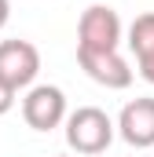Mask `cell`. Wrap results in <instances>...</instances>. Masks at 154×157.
Here are the masks:
<instances>
[{"mask_svg":"<svg viewBox=\"0 0 154 157\" xmlns=\"http://www.w3.org/2000/svg\"><path fill=\"white\" fill-rule=\"evenodd\" d=\"M117 135L128 146H136V150L154 146V99H132V102H125V110L117 117Z\"/></svg>","mask_w":154,"mask_h":157,"instance_id":"cell-6","label":"cell"},{"mask_svg":"<svg viewBox=\"0 0 154 157\" xmlns=\"http://www.w3.org/2000/svg\"><path fill=\"white\" fill-rule=\"evenodd\" d=\"M11 106H15V88H11L7 80H0V117H4Z\"/></svg>","mask_w":154,"mask_h":157,"instance_id":"cell-8","label":"cell"},{"mask_svg":"<svg viewBox=\"0 0 154 157\" xmlns=\"http://www.w3.org/2000/svg\"><path fill=\"white\" fill-rule=\"evenodd\" d=\"M55 157H66V154H55Z\"/></svg>","mask_w":154,"mask_h":157,"instance_id":"cell-10","label":"cell"},{"mask_svg":"<svg viewBox=\"0 0 154 157\" xmlns=\"http://www.w3.org/2000/svg\"><path fill=\"white\" fill-rule=\"evenodd\" d=\"M117 44H121V18H117V11L107 7V4L84 7V15L77 22V48L117 51Z\"/></svg>","mask_w":154,"mask_h":157,"instance_id":"cell-2","label":"cell"},{"mask_svg":"<svg viewBox=\"0 0 154 157\" xmlns=\"http://www.w3.org/2000/svg\"><path fill=\"white\" fill-rule=\"evenodd\" d=\"M7 18H11V4H7V0H0V29L7 26Z\"/></svg>","mask_w":154,"mask_h":157,"instance_id":"cell-9","label":"cell"},{"mask_svg":"<svg viewBox=\"0 0 154 157\" xmlns=\"http://www.w3.org/2000/svg\"><path fill=\"white\" fill-rule=\"evenodd\" d=\"M114 132H117V124L99 106H81L66 117V146L84 157L107 154V146L114 143Z\"/></svg>","mask_w":154,"mask_h":157,"instance_id":"cell-1","label":"cell"},{"mask_svg":"<svg viewBox=\"0 0 154 157\" xmlns=\"http://www.w3.org/2000/svg\"><path fill=\"white\" fill-rule=\"evenodd\" d=\"M40 73V51L30 40H0V80H7L15 91L30 88Z\"/></svg>","mask_w":154,"mask_h":157,"instance_id":"cell-4","label":"cell"},{"mask_svg":"<svg viewBox=\"0 0 154 157\" xmlns=\"http://www.w3.org/2000/svg\"><path fill=\"white\" fill-rule=\"evenodd\" d=\"M22 117H26V124H30L33 132H51V128H59L63 121L70 117V113H66V95H63V88H55V84H33V88L26 91V99H22Z\"/></svg>","mask_w":154,"mask_h":157,"instance_id":"cell-3","label":"cell"},{"mask_svg":"<svg viewBox=\"0 0 154 157\" xmlns=\"http://www.w3.org/2000/svg\"><path fill=\"white\" fill-rule=\"evenodd\" d=\"M128 48L136 55V70L140 77L154 84V11L136 15V22L128 26Z\"/></svg>","mask_w":154,"mask_h":157,"instance_id":"cell-7","label":"cell"},{"mask_svg":"<svg viewBox=\"0 0 154 157\" xmlns=\"http://www.w3.org/2000/svg\"><path fill=\"white\" fill-rule=\"evenodd\" d=\"M77 62H81V70L95 80V84H103V88H110V91L128 88L132 77H136V70H128V62H125L117 51H92V48H77Z\"/></svg>","mask_w":154,"mask_h":157,"instance_id":"cell-5","label":"cell"}]
</instances>
